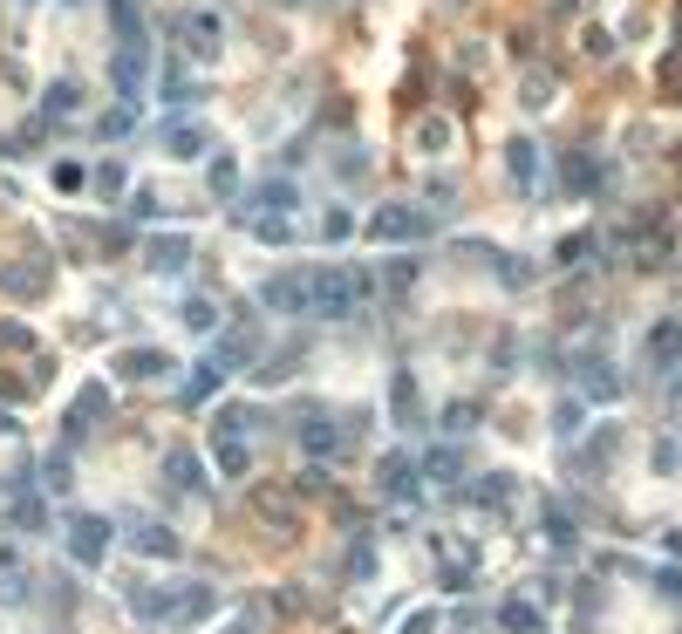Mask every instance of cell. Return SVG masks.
Wrapping results in <instances>:
<instances>
[{"mask_svg": "<svg viewBox=\"0 0 682 634\" xmlns=\"http://www.w3.org/2000/svg\"><path fill=\"white\" fill-rule=\"evenodd\" d=\"M580 389H587V396H621V382H614L601 362H587V369H580Z\"/></svg>", "mask_w": 682, "mask_h": 634, "instance_id": "obj_21", "label": "cell"}, {"mask_svg": "<svg viewBox=\"0 0 682 634\" xmlns=\"http://www.w3.org/2000/svg\"><path fill=\"white\" fill-rule=\"evenodd\" d=\"M369 273L362 266H321V273H307V307L321 314V321H348L362 300H369Z\"/></svg>", "mask_w": 682, "mask_h": 634, "instance_id": "obj_1", "label": "cell"}, {"mask_svg": "<svg viewBox=\"0 0 682 634\" xmlns=\"http://www.w3.org/2000/svg\"><path fill=\"white\" fill-rule=\"evenodd\" d=\"M69 553H76V566H96L110 553V519H89V512H82V519L69 525Z\"/></svg>", "mask_w": 682, "mask_h": 634, "instance_id": "obj_2", "label": "cell"}, {"mask_svg": "<svg viewBox=\"0 0 682 634\" xmlns=\"http://www.w3.org/2000/svg\"><path fill=\"white\" fill-rule=\"evenodd\" d=\"M219 375H226V362H198V375H191V403H205V396H212V389H219Z\"/></svg>", "mask_w": 682, "mask_h": 634, "instance_id": "obj_19", "label": "cell"}, {"mask_svg": "<svg viewBox=\"0 0 682 634\" xmlns=\"http://www.w3.org/2000/svg\"><path fill=\"white\" fill-rule=\"evenodd\" d=\"M505 164H512V178H519V185H539V144H512Z\"/></svg>", "mask_w": 682, "mask_h": 634, "instance_id": "obj_14", "label": "cell"}, {"mask_svg": "<svg viewBox=\"0 0 682 634\" xmlns=\"http://www.w3.org/2000/svg\"><path fill=\"white\" fill-rule=\"evenodd\" d=\"M457 464H464L457 450H430V457H423V471H430V478H457Z\"/></svg>", "mask_w": 682, "mask_h": 634, "instance_id": "obj_22", "label": "cell"}, {"mask_svg": "<svg viewBox=\"0 0 682 634\" xmlns=\"http://www.w3.org/2000/svg\"><path fill=\"white\" fill-rule=\"evenodd\" d=\"M301 444L314 450V457H335V450H341V430H335V423H321V416H307V423H301Z\"/></svg>", "mask_w": 682, "mask_h": 634, "instance_id": "obj_7", "label": "cell"}, {"mask_svg": "<svg viewBox=\"0 0 682 634\" xmlns=\"http://www.w3.org/2000/svg\"><path fill=\"white\" fill-rule=\"evenodd\" d=\"M185 35H191V48H198V55H212V41H219V21H212V14H185Z\"/></svg>", "mask_w": 682, "mask_h": 634, "instance_id": "obj_16", "label": "cell"}, {"mask_svg": "<svg viewBox=\"0 0 682 634\" xmlns=\"http://www.w3.org/2000/svg\"><path fill=\"white\" fill-rule=\"evenodd\" d=\"M164 471H171V485H185V491L205 485V478H198V457H191V450H171V457H164Z\"/></svg>", "mask_w": 682, "mask_h": 634, "instance_id": "obj_13", "label": "cell"}, {"mask_svg": "<svg viewBox=\"0 0 682 634\" xmlns=\"http://www.w3.org/2000/svg\"><path fill=\"white\" fill-rule=\"evenodd\" d=\"M89 416H103V389H89V396H76V430H89Z\"/></svg>", "mask_w": 682, "mask_h": 634, "instance_id": "obj_24", "label": "cell"}, {"mask_svg": "<svg viewBox=\"0 0 682 634\" xmlns=\"http://www.w3.org/2000/svg\"><path fill=\"white\" fill-rule=\"evenodd\" d=\"M505 628H512V634H532V628H539V614H532L526 600H512V607H505Z\"/></svg>", "mask_w": 682, "mask_h": 634, "instance_id": "obj_23", "label": "cell"}, {"mask_svg": "<svg viewBox=\"0 0 682 634\" xmlns=\"http://www.w3.org/2000/svg\"><path fill=\"white\" fill-rule=\"evenodd\" d=\"M164 369H171V362H164L157 348H130V355H123V375H164Z\"/></svg>", "mask_w": 682, "mask_h": 634, "instance_id": "obj_17", "label": "cell"}, {"mask_svg": "<svg viewBox=\"0 0 682 634\" xmlns=\"http://www.w3.org/2000/svg\"><path fill=\"white\" fill-rule=\"evenodd\" d=\"M164 144H171V157H205V137L191 123H164Z\"/></svg>", "mask_w": 682, "mask_h": 634, "instance_id": "obj_12", "label": "cell"}, {"mask_svg": "<svg viewBox=\"0 0 682 634\" xmlns=\"http://www.w3.org/2000/svg\"><path fill=\"white\" fill-rule=\"evenodd\" d=\"M389 396H396V416H403V423L417 416V382H410V369H396V382H389Z\"/></svg>", "mask_w": 682, "mask_h": 634, "instance_id": "obj_20", "label": "cell"}, {"mask_svg": "<svg viewBox=\"0 0 682 634\" xmlns=\"http://www.w3.org/2000/svg\"><path fill=\"white\" fill-rule=\"evenodd\" d=\"M116 89H123V96H137V89H144V62H137V48H123V55H116Z\"/></svg>", "mask_w": 682, "mask_h": 634, "instance_id": "obj_15", "label": "cell"}, {"mask_svg": "<svg viewBox=\"0 0 682 634\" xmlns=\"http://www.w3.org/2000/svg\"><path fill=\"white\" fill-rule=\"evenodd\" d=\"M260 307L266 314H294V307H307V273H273V280H260Z\"/></svg>", "mask_w": 682, "mask_h": 634, "instance_id": "obj_3", "label": "cell"}, {"mask_svg": "<svg viewBox=\"0 0 682 634\" xmlns=\"http://www.w3.org/2000/svg\"><path fill=\"white\" fill-rule=\"evenodd\" d=\"M212 457H219V471H226V478H239V471L253 464V457H246V444H239L232 430H219V437H212Z\"/></svg>", "mask_w": 682, "mask_h": 634, "instance_id": "obj_8", "label": "cell"}, {"mask_svg": "<svg viewBox=\"0 0 682 634\" xmlns=\"http://www.w3.org/2000/svg\"><path fill=\"white\" fill-rule=\"evenodd\" d=\"M14 519L28 525V532H35V525H48V512H41V498H35V485H28V478H14Z\"/></svg>", "mask_w": 682, "mask_h": 634, "instance_id": "obj_9", "label": "cell"}, {"mask_svg": "<svg viewBox=\"0 0 682 634\" xmlns=\"http://www.w3.org/2000/svg\"><path fill=\"white\" fill-rule=\"evenodd\" d=\"M76 110V89H69V82H55V89H48V116H69Z\"/></svg>", "mask_w": 682, "mask_h": 634, "instance_id": "obj_25", "label": "cell"}, {"mask_svg": "<svg viewBox=\"0 0 682 634\" xmlns=\"http://www.w3.org/2000/svg\"><path fill=\"white\" fill-rule=\"evenodd\" d=\"M417 232H423V212H410V205L369 212V239H417Z\"/></svg>", "mask_w": 682, "mask_h": 634, "instance_id": "obj_4", "label": "cell"}, {"mask_svg": "<svg viewBox=\"0 0 682 634\" xmlns=\"http://www.w3.org/2000/svg\"><path fill=\"white\" fill-rule=\"evenodd\" d=\"M130 546H137V553H157V560H171V553H178V539H171L164 525H137V532H130Z\"/></svg>", "mask_w": 682, "mask_h": 634, "instance_id": "obj_10", "label": "cell"}, {"mask_svg": "<svg viewBox=\"0 0 682 634\" xmlns=\"http://www.w3.org/2000/svg\"><path fill=\"white\" fill-rule=\"evenodd\" d=\"M253 205H260L266 219H280V212L301 205V191H294V178H266V185H253Z\"/></svg>", "mask_w": 682, "mask_h": 634, "instance_id": "obj_5", "label": "cell"}, {"mask_svg": "<svg viewBox=\"0 0 682 634\" xmlns=\"http://www.w3.org/2000/svg\"><path fill=\"white\" fill-rule=\"evenodd\" d=\"M382 491L410 498V491H417V464H410V457H389V464H382Z\"/></svg>", "mask_w": 682, "mask_h": 634, "instance_id": "obj_11", "label": "cell"}, {"mask_svg": "<svg viewBox=\"0 0 682 634\" xmlns=\"http://www.w3.org/2000/svg\"><path fill=\"white\" fill-rule=\"evenodd\" d=\"M151 266L157 273H185L191 266V239H178V232H171V239H151Z\"/></svg>", "mask_w": 682, "mask_h": 634, "instance_id": "obj_6", "label": "cell"}, {"mask_svg": "<svg viewBox=\"0 0 682 634\" xmlns=\"http://www.w3.org/2000/svg\"><path fill=\"white\" fill-rule=\"evenodd\" d=\"M178 321L198 328V335H212V328H219V307H212V300H185V314H178Z\"/></svg>", "mask_w": 682, "mask_h": 634, "instance_id": "obj_18", "label": "cell"}, {"mask_svg": "<svg viewBox=\"0 0 682 634\" xmlns=\"http://www.w3.org/2000/svg\"><path fill=\"white\" fill-rule=\"evenodd\" d=\"M655 355H662V362H676V355H682V335H676V328H655Z\"/></svg>", "mask_w": 682, "mask_h": 634, "instance_id": "obj_26", "label": "cell"}]
</instances>
